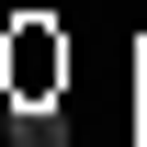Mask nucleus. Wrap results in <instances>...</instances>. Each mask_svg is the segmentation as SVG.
<instances>
[{
    "label": "nucleus",
    "mask_w": 147,
    "mask_h": 147,
    "mask_svg": "<svg viewBox=\"0 0 147 147\" xmlns=\"http://www.w3.org/2000/svg\"><path fill=\"white\" fill-rule=\"evenodd\" d=\"M11 147H57V125L45 113H11Z\"/></svg>",
    "instance_id": "obj_1"
}]
</instances>
